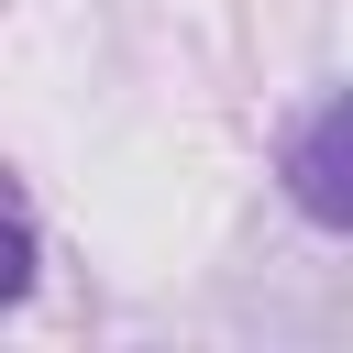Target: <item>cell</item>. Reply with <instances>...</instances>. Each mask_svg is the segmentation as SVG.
<instances>
[{
    "label": "cell",
    "instance_id": "cell-1",
    "mask_svg": "<svg viewBox=\"0 0 353 353\" xmlns=\"http://www.w3.org/2000/svg\"><path fill=\"white\" fill-rule=\"evenodd\" d=\"M276 176H287V199H298L320 232H353V88H342V99H320L309 121H287Z\"/></svg>",
    "mask_w": 353,
    "mask_h": 353
}]
</instances>
